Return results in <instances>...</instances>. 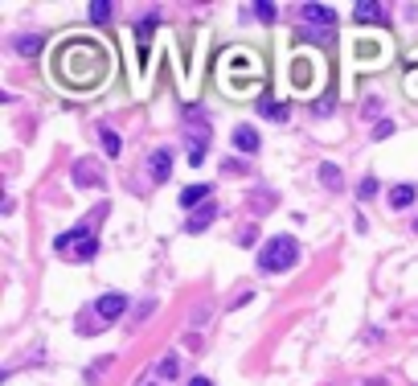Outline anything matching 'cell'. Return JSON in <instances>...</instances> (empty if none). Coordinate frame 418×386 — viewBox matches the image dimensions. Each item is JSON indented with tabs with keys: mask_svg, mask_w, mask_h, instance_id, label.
Returning <instances> with one entry per match:
<instances>
[{
	"mask_svg": "<svg viewBox=\"0 0 418 386\" xmlns=\"http://www.w3.org/2000/svg\"><path fill=\"white\" fill-rule=\"evenodd\" d=\"M107 74V49L78 37V42H66L58 49V78L66 87H78V91H91L94 82H103Z\"/></svg>",
	"mask_w": 418,
	"mask_h": 386,
	"instance_id": "1",
	"label": "cell"
},
{
	"mask_svg": "<svg viewBox=\"0 0 418 386\" xmlns=\"http://www.w3.org/2000/svg\"><path fill=\"white\" fill-rule=\"evenodd\" d=\"M258 271H267V275H279V271H291V267L300 263V242L291 239V235H275L271 242H262V251H258Z\"/></svg>",
	"mask_w": 418,
	"mask_h": 386,
	"instance_id": "2",
	"label": "cell"
},
{
	"mask_svg": "<svg viewBox=\"0 0 418 386\" xmlns=\"http://www.w3.org/2000/svg\"><path fill=\"white\" fill-rule=\"evenodd\" d=\"M70 177H74V185H78V189H103V185H107V173H103V165H99V161H91V156L74 161Z\"/></svg>",
	"mask_w": 418,
	"mask_h": 386,
	"instance_id": "3",
	"label": "cell"
},
{
	"mask_svg": "<svg viewBox=\"0 0 418 386\" xmlns=\"http://www.w3.org/2000/svg\"><path fill=\"white\" fill-rule=\"evenodd\" d=\"M94 313H99V320H119V316L127 313V296H123V292H107V296H99Z\"/></svg>",
	"mask_w": 418,
	"mask_h": 386,
	"instance_id": "4",
	"label": "cell"
},
{
	"mask_svg": "<svg viewBox=\"0 0 418 386\" xmlns=\"http://www.w3.org/2000/svg\"><path fill=\"white\" fill-rule=\"evenodd\" d=\"M300 21L332 29V25H336V8H328V4H303V8H300Z\"/></svg>",
	"mask_w": 418,
	"mask_h": 386,
	"instance_id": "5",
	"label": "cell"
},
{
	"mask_svg": "<svg viewBox=\"0 0 418 386\" xmlns=\"http://www.w3.org/2000/svg\"><path fill=\"white\" fill-rule=\"evenodd\" d=\"M217 218V201H205L201 210H193V218L185 222V230L189 235H201V230H209V222Z\"/></svg>",
	"mask_w": 418,
	"mask_h": 386,
	"instance_id": "6",
	"label": "cell"
},
{
	"mask_svg": "<svg viewBox=\"0 0 418 386\" xmlns=\"http://www.w3.org/2000/svg\"><path fill=\"white\" fill-rule=\"evenodd\" d=\"M148 173H152V181H168V177H172V152H168V148H156Z\"/></svg>",
	"mask_w": 418,
	"mask_h": 386,
	"instance_id": "7",
	"label": "cell"
},
{
	"mask_svg": "<svg viewBox=\"0 0 418 386\" xmlns=\"http://www.w3.org/2000/svg\"><path fill=\"white\" fill-rule=\"evenodd\" d=\"M91 239V222H82V226H74V230H66V235H58L53 239V251H70V247H78V242Z\"/></svg>",
	"mask_w": 418,
	"mask_h": 386,
	"instance_id": "8",
	"label": "cell"
},
{
	"mask_svg": "<svg viewBox=\"0 0 418 386\" xmlns=\"http://www.w3.org/2000/svg\"><path fill=\"white\" fill-rule=\"evenodd\" d=\"M209 185H185V189H181V206H185V210H193V206H205L209 201Z\"/></svg>",
	"mask_w": 418,
	"mask_h": 386,
	"instance_id": "9",
	"label": "cell"
},
{
	"mask_svg": "<svg viewBox=\"0 0 418 386\" xmlns=\"http://www.w3.org/2000/svg\"><path fill=\"white\" fill-rule=\"evenodd\" d=\"M414 197H418L414 185H394V189H390V210H406Z\"/></svg>",
	"mask_w": 418,
	"mask_h": 386,
	"instance_id": "10",
	"label": "cell"
},
{
	"mask_svg": "<svg viewBox=\"0 0 418 386\" xmlns=\"http://www.w3.org/2000/svg\"><path fill=\"white\" fill-rule=\"evenodd\" d=\"M234 144L242 148V152H258V144H262V140H258L255 127H238V132H234Z\"/></svg>",
	"mask_w": 418,
	"mask_h": 386,
	"instance_id": "11",
	"label": "cell"
},
{
	"mask_svg": "<svg viewBox=\"0 0 418 386\" xmlns=\"http://www.w3.org/2000/svg\"><path fill=\"white\" fill-rule=\"evenodd\" d=\"M353 17H357V21H386V13H381V4H377V0H361Z\"/></svg>",
	"mask_w": 418,
	"mask_h": 386,
	"instance_id": "12",
	"label": "cell"
},
{
	"mask_svg": "<svg viewBox=\"0 0 418 386\" xmlns=\"http://www.w3.org/2000/svg\"><path fill=\"white\" fill-rule=\"evenodd\" d=\"M320 185H328V189H341V185H345V173L324 161V165H320Z\"/></svg>",
	"mask_w": 418,
	"mask_h": 386,
	"instance_id": "13",
	"label": "cell"
},
{
	"mask_svg": "<svg viewBox=\"0 0 418 386\" xmlns=\"http://www.w3.org/2000/svg\"><path fill=\"white\" fill-rule=\"evenodd\" d=\"M94 255H99V239H87V242H78V247H74V259H78V263H87V259H94Z\"/></svg>",
	"mask_w": 418,
	"mask_h": 386,
	"instance_id": "14",
	"label": "cell"
},
{
	"mask_svg": "<svg viewBox=\"0 0 418 386\" xmlns=\"http://www.w3.org/2000/svg\"><path fill=\"white\" fill-rule=\"evenodd\" d=\"M99 136H103V148H107V156L115 161V156H119V148H123V144H119V136L111 132V127H99Z\"/></svg>",
	"mask_w": 418,
	"mask_h": 386,
	"instance_id": "15",
	"label": "cell"
},
{
	"mask_svg": "<svg viewBox=\"0 0 418 386\" xmlns=\"http://www.w3.org/2000/svg\"><path fill=\"white\" fill-rule=\"evenodd\" d=\"M87 13H91V21H94V25L111 21V4H107V0H94L91 8H87Z\"/></svg>",
	"mask_w": 418,
	"mask_h": 386,
	"instance_id": "16",
	"label": "cell"
},
{
	"mask_svg": "<svg viewBox=\"0 0 418 386\" xmlns=\"http://www.w3.org/2000/svg\"><path fill=\"white\" fill-rule=\"evenodd\" d=\"M156 374L168 382V378H177V374H181V362H177V358H164V362L156 366Z\"/></svg>",
	"mask_w": 418,
	"mask_h": 386,
	"instance_id": "17",
	"label": "cell"
},
{
	"mask_svg": "<svg viewBox=\"0 0 418 386\" xmlns=\"http://www.w3.org/2000/svg\"><path fill=\"white\" fill-rule=\"evenodd\" d=\"M152 29H156V17H144V21L136 25V37H139V46H148V37H152Z\"/></svg>",
	"mask_w": 418,
	"mask_h": 386,
	"instance_id": "18",
	"label": "cell"
},
{
	"mask_svg": "<svg viewBox=\"0 0 418 386\" xmlns=\"http://www.w3.org/2000/svg\"><path fill=\"white\" fill-rule=\"evenodd\" d=\"M258 111H262V116H271V120H287V107H279V103H267V99L258 103Z\"/></svg>",
	"mask_w": 418,
	"mask_h": 386,
	"instance_id": "19",
	"label": "cell"
},
{
	"mask_svg": "<svg viewBox=\"0 0 418 386\" xmlns=\"http://www.w3.org/2000/svg\"><path fill=\"white\" fill-rule=\"evenodd\" d=\"M37 49H42V42H37V37H17V54H25V58H29V54H37Z\"/></svg>",
	"mask_w": 418,
	"mask_h": 386,
	"instance_id": "20",
	"label": "cell"
},
{
	"mask_svg": "<svg viewBox=\"0 0 418 386\" xmlns=\"http://www.w3.org/2000/svg\"><path fill=\"white\" fill-rule=\"evenodd\" d=\"M357 197H361V201L377 197V177H365V181H361V189H357Z\"/></svg>",
	"mask_w": 418,
	"mask_h": 386,
	"instance_id": "21",
	"label": "cell"
},
{
	"mask_svg": "<svg viewBox=\"0 0 418 386\" xmlns=\"http://www.w3.org/2000/svg\"><path fill=\"white\" fill-rule=\"evenodd\" d=\"M386 136H394V120H381L373 127V140H386Z\"/></svg>",
	"mask_w": 418,
	"mask_h": 386,
	"instance_id": "22",
	"label": "cell"
},
{
	"mask_svg": "<svg viewBox=\"0 0 418 386\" xmlns=\"http://www.w3.org/2000/svg\"><path fill=\"white\" fill-rule=\"evenodd\" d=\"M255 17L258 21H275V4H255Z\"/></svg>",
	"mask_w": 418,
	"mask_h": 386,
	"instance_id": "23",
	"label": "cell"
},
{
	"mask_svg": "<svg viewBox=\"0 0 418 386\" xmlns=\"http://www.w3.org/2000/svg\"><path fill=\"white\" fill-rule=\"evenodd\" d=\"M189 386H213L209 378H189Z\"/></svg>",
	"mask_w": 418,
	"mask_h": 386,
	"instance_id": "24",
	"label": "cell"
},
{
	"mask_svg": "<svg viewBox=\"0 0 418 386\" xmlns=\"http://www.w3.org/2000/svg\"><path fill=\"white\" fill-rule=\"evenodd\" d=\"M414 230H418V218H414Z\"/></svg>",
	"mask_w": 418,
	"mask_h": 386,
	"instance_id": "25",
	"label": "cell"
}]
</instances>
